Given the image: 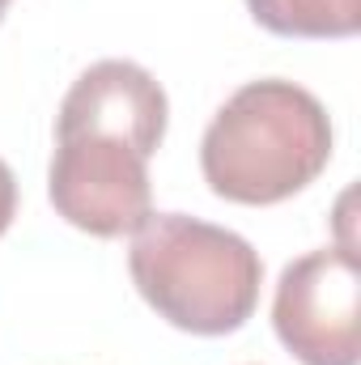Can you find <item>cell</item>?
<instances>
[{"label": "cell", "mask_w": 361, "mask_h": 365, "mask_svg": "<svg viewBox=\"0 0 361 365\" xmlns=\"http://www.w3.org/2000/svg\"><path fill=\"white\" fill-rule=\"evenodd\" d=\"M332 119L310 90L260 77L225 98L200 140V170L230 204H280L332 162Z\"/></svg>", "instance_id": "obj_1"}, {"label": "cell", "mask_w": 361, "mask_h": 365, "mask_svg": "<svg viewBox=\"0 0 361 365\" xmlns=\"http://www.w3.org/2000/svg\"><path fill=\"white\" fill-rule=\"evenodd\" d=\"M128 272L141 297L191 336L238 331L255 314L264 284L260 251L243 234L187 212H153L132 234Z\"/></svg>", "instance_id": "obj_2"}, {"label": "cell", "mask_w": 361, "mask_h": 365, "mask_svg": "<svg viewBox=\"0 0 361 365\" xmlns=\"http://www.w3.org/2000/svg\"><path fill=\"white\" fill-rule=\"evenodd\" d=\"M47 195L68 225L93 238L136 234L153 217L149 153L106 128H56Z\"/></svg>", "instance_id": "obj_3"}, {"label": "cell", "mask_w": 361, "mask_h": 365, "mask_svg": "<svg viewBox=\"0 0 361 365\" xmlns=\"http://www.w3.org/2000/svg\"><path fill=\"white\" fill-rule=\"evenodd\" d=\"M276 340L302 365L361 361V268L349 247L293 259L272 297Z\"/></svg>", "instance_id": "obj_4"}, {"label": "cell", "mask_w": 361, "mask_h": 365, "mask_svg": "<svg viewBox=\"0 0 361 365\" xmlns=\"http://www.w3.org/2000/svg\"><path fill=\"white\" fill-rule=\"evenodd\" d=\"M166 115H171L166 90L158 86V77L149 68H141L132 60H98L64 93L56 123L123 132L153 158L166 136Z\"/></svg>", "instance_id": "obj_5"}, {"label": "cell", "mask_w": 361, "mask_h": 365, "mask_svg": "<svg viewBox=\"0 0 361 365\" xmlns=\"http://www.w3.org/2000/svg\"><path fill=\"white\" fill-rule=\"evenodd\" d=\"M251 17L280 38H353L361 0H247Z\"/></svg>", "instance_id": "obj_6"}, {"label": "cell", "mask_w": 361, "mask_h": 365, "mask_svg": "<svg viewBox=\"0 0 361 365\" xmlns=\"http://www.w3.org/2000/svg\"><path fill=\"white\" fill-rule=\"evenodd\" d=\"M13 217H17V179H13L9 162L0 158V238H4V230L13 225Z\"/></svg>", "instance_id": "obj_7"}, {"label": "cell", "mask_w": 361, "mask_h": 365, "mask_svg": "<svg viewBox=\"0 0 361 365\" xmlns=\"http://www.w3.org/2000/svg\"><path fill=\"white\" fill-rule=\"evenodd\" d=\"M4 9H9V0H0V17H4Z\"/></svg>", "instance_id": "obj_8"}]
</instances>
